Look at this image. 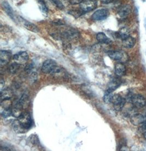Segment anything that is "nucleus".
<instances>
[{
  "instance_id": "obj_1",
  "label": "nucleus",
  "mask_w": 146,
  "mask_h": 151,
  "mask_svg": "<svg viewBox=\"0 0 146 151\" xmlns=\"http://www.w3.org/2000/svg\"><path fill=\"white\" fill-rule=\"evenodd\" d=\"M19 123L25 132H27L32 126V120L29 113H23L18 118Z\"/></svg>"
},
{
  "instance_id": "obj_2",
  "label": "nucleus",
  "mask_w": 146,
  "mask_h": 151,
  "mask_svg": "<svg viewBox=\"0 0 146 151\" xmlns=\"http://www.w3.org/2000/svg\"><path fill=\"white\" fill-rule=\"evenodd\" d=\"M108 55L110 58L116 61H119L122 63L126 62L128 60V55L123 51H117L112 50L109 51L108 53Z\"/></svg>"
},
{
  "instance_id": "obj_3",
  "label": "nucleus",
  "mask_w": 146,
  "mask_h": 151,
  "mask_svg": "<svg viewBox=\"0 0 146 151\" xmlns=\"http://www.w3.org/2000/svg\"><path fill=\"white\" fill-rule=\"evenodd\" d=\"M126 101V99L121 96L120 95L115 94L113 96L111 103L113 104L114 109L117 111H119L123 109Z\"/></svg>"
},
{
  "instance_id": "obj_4",
  "label": "nucleus",
  "mask_w": 146,
  "mask_h": 151,
  "mask_svg": "<svg viewBox=\"0 0 146 151\" xmlns=\"http://www.w3.org/2000/svg\"><path fill=\"white\" fill-rule=\"evenodd\" d=\"M97 6L96 0H84L80 4V8L83 13H86L94 10Z\"/></svg>"
},
{
  "instance_id": "obj_5",
  "label": "nucleus",
  "mask_w": 146,
  "mask_h": 151,
  "mask_svg": "<svg viewBox=\"0 0 146 151\" xmlns=\"http://www.w3.org/2000/svg\"><path fill=\"white\" fill-rule=\"evenodd\" d=\"M57 67L56 62L52 59H48L45 61L42 66L41 70L45 73H51L55 70Z\"/></svg>"
},
{
  "instance_id": "obj_6",
  "label": "nucleus",
  "mask_w": 146,
  "mask_h": 151,
  "mask_svg": "<svg viewBox=\"0 0 146 151\" xmlns=\"http://www.w3.org/2000/svg\"><path fill=\"white\" fill-rule=\"evenodd\" d=\"M132 104L138 108H143L146 106V99L142 95L135 94L132 95L130 99Z\"/></svg>"
},
{
  "instance_id": "obj_7",
  "label": "nucleus",
  "mask_w": 146,
  "mask_h": 151,
  "mask_svg": "<svg viewBox=\"0 0 146 151\" xmlns=\"http://www.w3.org/2000/svg\"><path fill=\"white\" fill-rule=\"evenodd\" d=\"M109 15V12L106 9H99L94 13L92 15V18L94 20L100 21L107 19Z\"/></svg>"
},
{
  "instance_id": "obj_8",
  "label": "nucleus",
  "mask_w": 146,
  "mask_h": 151,
  "mask_svg": "<svg viewBox=\"0 0 146 151\" xmlns=\"http://www.w3.org/2000/svg\"><path fill=\"white\" fill-rule=\"evenodd\" d=\"M13 58L16 63L20 65H23L29 60V56L26 52H20L15 54Z\"/></svg>"
},
{
  "instance_id": "obj_9",
  "label": "nucleus",
  "mask_w": 146,
  "mask_h": 151,
  "mask_svg": "<svg viewBox=\"0 0 146 151\" xmlns=\"http://www.w3.org/2000/svg\"><path fill=\"white\" fill-rule=\"evenodd\" d=\"M19 20L20 23H22V24L23 25L24 27H25L27 30L31 31L33 32H35V33H38L40 31L39 29L38 28L36 25L27 21L25 19H24L23 17H20L19 18Z\"/></svg>"
},
{
  "instance_id": "obj_10",
  "label": "nucleus",
  "mask_w": 146,
  "mask_h": 151,
  "mask_svg": "<svg viewBox=\"0 0 146 151\" xmlns=\"http://www.w3.org/2000/svg\"><path fill=\"white\" fill-rule=\"evenodd\" d=\"M11 53L7 50L0 52V64L1 66L7 64L11 58Z\"/></svg>"
},
{
  "instance_id": "obj_11",
  "label": "nucleus",
  "mask_w": 146,
  "mask_h": 151,
  "mask_svg": "<svg viewBox=\"0 0 146 151\" xmlns=\"http://www.w3.org/2000/svg\"><path fill=\"white\" fill-rule=\"evenodd\" d=\"M131 6L129 4H126L122 6L118 11V15L121 18H125L131 13Z\"/></svg>"
},
{
  "instance_id": "obj_12",
  "label": "nucleus",
  "mask_w": 146,
  "mask_h": 151,
  "mask_svg": "<svg viewBox=\"0 0 146 151\" xmlns=\"http://www.w3.org/2000/svg\"><path fill=\"white\" fill-rule=\"evenodd\" d=\"M146 121V118L141 114H135L131 117V123L135 126L142 125Z\"/></svg>"
},
{
  "instance_id": "obj_13",
  "label": "nucleus",
  "mask_w": 146,
  "mask_h": 151,
  "mask_svg": "<svg viewBox=\"0 0 146 151\" xmlns=\"http://www.w3.org/2000/svg\"><path fill=\"white\" fill-rule=\"evenodd\" d=\"M64 37L68 40H76L79 37V33L73 29L66 31L63 35Z\"/></svg>"
},
{
  "instance_id": "obj_14",
  "label": "nucleus",
  "mask_w": 146,
  "mask_h": 151,
  "mask_svg": "<svg viewBox=\"0 0 146 151\" xmlns=\"http://www.w3.org/2000/svg\"><path fill=\"white\" fill-rule=\"evenodd\" d=\"M127 68L124 65L119 63L116 65L115 66V73L118 77H122L126 74Z\"/></svg>"
},
{
  "instance_id": "obj_15",
  "label": "nucleus",
  "mask_w": 146,
  "mask_h": 151,
  "mask_svg": "<svg viewBox=\"0 0 146 151\" xmlns=\"http://www.w3.org/2000/svg\"><path fill=\"white\" fill-rule=\"evenodd\" d=\"M136 44V40L134 37L129 36L128 37L124 39L122 42V45L124 47L128 49H130L133 48Z\"/></svg>"
},
{
  "instance_id": "obj_16",
  "label": "nucleus",
  "mask_w": 146,
  "mask_h": 151,
  "mask_svg": "<svg viewBox=\"0 0 146 151\" xmlns=\"http://www.w3.org/2000/svg\"><path fill=\"white\" fill-rule=\"evenodd\" d=\"M96 38H97V41L99 42L100 43L110 45L112 42V41L103 32L98 33L96 36Z\"/></svg>"
},
{
  "instance_id": "obj_17",
  "label": "nucleus",
  "mask_w": 146,
  "mask_h": 151,
  "mask_svg": "<svg viewBox=\"0 0 146 151\" xmlns=\"http://www.w3.org/2000/svg\"><path fill=\"white\" fill-rule=\"evenodd\" d=\"M2 7L4 8V11L6 12V13L9 15L12 19L15 20V16H14V13L11 7V6L9 5L7 2H4L2 4Z\"/></svg>"
},
{
  "instance_id": "obj_18",
  "label": "nucleus",
  "mask_w": 146,
  "mask_h": 151,
  "mask_svg": "<svg viewBox=\"0 0 146 151\" xmlns=\"http://www.w3.org/2000/svg\"><path fill=\"white\" fill-rule=\"evenodd\" d=\"M13 96V91L9 88L4 89L1 91V100L5 99H9Z\"/></svg>"
},
{
  "instance_id": "obj_19",
  "label": "nucleus",
  "mask_w": 146,
  "mask_h": 151,
  "mask_svg": "<svg viewBox=\"0 0 146 151\" xmlns=\"http://www.w3.org/2000/svg\"><path fill=\"white\" fill-rule=\"evenodd\" d=\"M130 30L127 27H123L119 30L118 33V35L119 37L122 40H123L124 39L130 36Z\"/></svg>"
},
{
  "instance_id": "obj_20",
  "label": "nucleus",
  "mask_w": 146,
  "mask_h": 151,
  "mask_svg": "<svg viewBox=\"0 0 146 151\" xmlns=\"http://www.w3.org/2000/svg\"><path fill=\"white\" fill-rule=\"evenodd\" d=\"M113 91L108 89L107 91L105 92V95L104 96V102L109 104V103H111L112 102V99Z\"/></svg>"
},
{
  "instance_id": "obj_21",
  "label": "nucleus",
  "mask_w": 146,
  "mask_h": 151,
  "mask_svg": "<svg viewBox=\"0 0 146 151\" xmlns=\"http://www.w3.org/2000/svg\"><path fill=\"white\" fill-rule=\"evenodd\" d=\"M12 126H13V128L15 132H17V133H24V132H25L24 130L22 128L21 125L19 123V121L18 119L15 120L13 122Z\"/></svg>"
},
{
  "instance_id": "obj_22",
  "label": "nucleus",
  "mask_w": 146,
  "mask_h": 151,
  "mask_svg": "<svg viewBox=\"0 0 146 151\" xmlns=\"http://www.w3.org/2000/svg\"><path fill=\"white\" fill-rule=\"evenodd\" d=\"M1 105L2 107L4 109V110H7V109H11L12 102L11 99H5L1 100Z\"/></svg>"
},
{
  "instance_id": "obj_23",
  "label": "nucleus",
  "mask_w": 146,
  "mask_h": 151,
  "mask_svg": "<svg viewBox=\"0 0 146 151\" xmlns=\"http://www.w3.org/2000/svg\"><path fill=\"white\" fill-rule=\"evenodd\" d=\"M20 65L18 63H14L13 64H12L9 67V71L12 74H15L18 71V70L20 68Z\"/></svg>"
},
{
  "instance_id": "obj_24",
  "label": "nucleus",
  "mask_w": 146,
  "mask_h": 151,
  "mask_svg": "<svg viewBox=\"0 0 146 151\" xmlns=\"http://www.w3.org/2000/svg\"><path fill=\"white\" fill-rule=\"evenodd\" d=\"M38 2L40 10L44 13H47L48 11V8L47 7L45 2L43 0H38Z\"/></svg>"
},
{
  "instance_id": "obj_25",
  "label": "nucleus",
  "mask_w": 146,
  "mask_h": 151,
  "mask_svg": "<svg viewBox=\"0 0 146 151\" xmlns=\"http://www.w3.org/2000/svg\"><path fill=\"white\" fill-rule=\"evenodd\" d=\"M119 86V83L117 81H113L111 83L109 84V89L112 91H115Z\"/></svg>"
},
{
  "instance_id": "obj_26",
  "label": "nucleus",
  "mask_w": 146,
  "mask_h": 151,
  "mask_svg": "<svg viewBox=\"0 0 146 151\" xmlns=\"http://www.w3.org/2000/svg\"><path fill=\"white\" fill-rule=\"evenodd\" d=\"M12 114L11 109H7L4 110L1 113V116L4 117V118H6L8 117H10Z\"/></svg>"
},
{
  "instance_id": "obj_27",
  "label": "nucleus",
  "mask_w": 146,
  "mask_h": 151,
  "mask_svg": "<svg viewBox=\"0 0 146 151\" xmlns=\"http://www.w3.org/2000/svg\"><path fill=\"white\" fill-rule=\"evenodd\" d=\"M50 1L56 6V7L61 9L64 8V5L61 3L60 0H50Z\"/></svg>"
},
{
  "instance_id": "obj_28",
  "label": "nucleus",
  "mask_w": 146,
  "mask_h": 151,
  "mask_svg": "<svg viewBox=\"0 0 146 151\" xmlns=\"http://www.w3.org/2000/svg\"><path fill=\"white\" fill-rule=\"evenodd\" d=\"M37 73L36 72H32L31 76H30V80L31 82H32V83H34L35 82H36L37 79Z\"/></svg>"
},
{
  "instance_id": "obj_29",
  "label": "nucleus",
  "mask_w": 146,
  "mask_h": 151,
  "mask_svg": "<svg viewBox=\"0 0 146 151\" xmlns=\"http://www.w3.org/2000/svg\"><path fill=\"white\" fill-rule=\"evenodd\" d=\"M34 68V66L32 64H30L28 65L27 66H26L25 68V71L27 72H30Z\"/></svg>"
},
{
  "instance_id": "obj_30",
  "label": "nucleus",
  "mask_w": 146,
  "mask_h": 151,
  "mask_svg": "<svg viewBox=\"0 0 146 151\" xmlns=\"http://www.w3.org/2000/svg\"><path fill=\"white\" fill-rule=\"evenodd\" d=\"M84 0H70V2L72 4H81Z\"/></svg>"
},
{
  "instance_id": "obj_31",
  "label": "nucleus",
  "mask_w": 146,
  "mask_h": 151,
  "mask_svg": "<svg viewBox=\"0 0 146 151\" xmlns=\"http://www.w3.org/2000/svg\"><path fill=\"white\" fill-rule=\"evenodd\" d=\"M101 2L103 4H109L113 2L114 0H100Z\"/></svg>"
},
{
  "instance_id": "obj_32",
  "label": "nucleus",
  "mask_w": 146,
  "mask_h": 151,
  "mask_svg": "<svg viewBox=\"0 0 146 151\" xmlns=\"http://www.w3.org/2000/svg\"><path fill=\"white\" fill-rule=\"evenodd\" d=\"M0 86H1V91H2L4 89V81L3 79L1 80Z\"/></svg>"
},
{
  "instance_id": "obj_33",
  "label": "nucleus",
  "mask_w": 146,
  "mask_h": 151,
  "mask_svg": "<svg viewBox=\"0 0 146 151\" xmlns=\"http://www.w3.org/2000/svg\"><path fill=\"white\" fill-rule=\"evenodd\" d=\"M141 129L145 132H146V121L143 124L142 127H141Z\"/></svg>"
},
{
  "instance_id": "obj_34",
  "label": "nucleus",
  "mask_w": 146,
  "mask_h": 151,
  "mask_svg": "<svg viewBox=\"0 0 146 151\" xmlns=\"http://www.w3.org/2000/svg\"><path fill=\"white\" fill-rule=\"evenodd\" d=\"M145 139H146V132L145 133Z\"/></svg>"
},
{
  "instance_id": "obj_35",
  "label": "nucleus",
  "mask_w": 146,
  "mask_h": 151,
  "mask_svg": "<svg viewBox=\"0 0 146 151\" xmlns=\"http://www.w3.org/2000/svg\"><path fill=\"white\" fill-rule=\"evenodd\" d=\"M145 118H146V116L145 117Z\"/></svg>"
}]
</instances>
